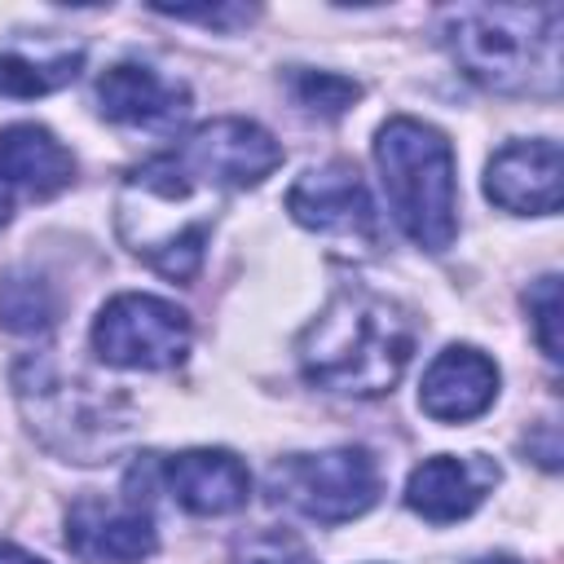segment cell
Wrapping results in <instances>:
<instances>
[{"label":"cell","mask_w":564,"mask_h":564,"mask_svg":"<svg viewBox=\"0 0 564 564\" xmlns=\"http://www.w3.org/2000/svg\"><path fill=\"white\" fill-rule=\"evenodd\" d=\"M419 326L410 308L370 286H339L300 330V375L339 397H383L414 357Z\"/></svg>","instance_id":"cell-1"},{"label":"cell","mask_w":564,"mask_h":564,"mask_svg":"<svg viewBox=\"0 0 564 564\" xmlns=\"http://www.w3.org/2000/svg\"><path fill=\"white\" fill-rule=\"evenodd\" d=\"M560 4H454L441 13V40L458 70L507 97L560 93Z\"/></svg>","instance_id":"cell-2"},{"label":"cell","mask_w":564,"mask_h":564,"mask_svg":"<svg viewBox=\"0 0 564 564\" xmlns=\"http://www.w3.org/2000/svg\"><path fill=\"white\" fill-rule=\"evenodd\" d=\"M375 167L388 212L401 234L423 251H445L458 238V167L441 128L392 115L375 132Z\"/></svg>","instance_id":"cell-3"},{"label":"cell","mask_w":564,"mask_h":564,"mask_svg":"<svg viewBox=\"0 0 564 564\" xmlns=\"http://www.w3.org/2000/svg\"><path fill=\"white\" fill-rule=\"evenodd\" d=\"M13 383L31 436H40L70 463H97L132 436V414L123 397H110L79 375H62L44 357H26Z\"/></svg>","instance_id":"cell-4"},{"label":"cell","mask_w":564,"mask_h":564,"mask_svg":"<svg viewBox=\"0 0 564 564\" xmlns=\"http://www.w3.org/2000/svg\"><path fill=\"white\" fill-rule=\"evenodd\" d=\"M203 189L167 159H150L128 172L119 194V234L132 256H141L150 269H159L172 282H185L198 273L212 216H189L176 207H189Z\"/></svg>","instance_id":"cell-5"},{"label":"cell","mask_w":564,"mask_h":564,"mask_svg":"<svg viewBox=\"0 0 564 564\" xmlns=\"http://www.w3.org/2000/svg\"><path fill=\"white\" fill-rule=\"evenodd\" d=\"M269 494L317 524H344L375 507L379 467L366 449L339 445L317 454H286L269 467Z\"/></svg>","instance_id":"cell-6"},{"label":"cell","mask_w":564,"mask_h":564,"mask_svg":"<svg viewBox=\"0 0 564 564\" xmlns=\"http://www.w3.org/2000/svg\"><path fill=\"white\" fill-rule=\"evenodd\" d=\"M93 352L115 370H172L189 352V317L163 295L123 291L93 317Z\"/></svg>","instance_id":"cell-7"},{"label":"cell","mask_w":564,"mask_h":564,"mask_svg":"<svg viewBox=\"0 0 564 564\" xmlns=\"http://www.w3.org/2000/svg\"><path fill=\"white\" fill-rule=\"evenodd\" d=\"M198 189H256L282 167V145L256 119H207L167 154Z\"/></svg>","instance_id":"cell-8"},{"label":"cell","mask_w":564,"mask_h":564,"mask_svg":"<svg viewBox=\"0 0 564 564\" xmlns=\"http://www.w3.org/2000/svg\"><path fill=\"white\" fill-rule=\"evenodd\" d=\"M286 212L295 225L344 238V242H375L379 238V212L370 203V189L352 163H322L308 167L286 189Z\"/></svg>","instance_id":"cell-9"},{"label":"cell","mask_w":564,"mask_h":564,"mask_svg":"<svg viewBox=\"0 0 564 564\" xmlns=\"http://www.w3.org/2000/svg\"><path fill=\"white\" fill-rule=\"evenodd\" d=\"M66 546L84 564H141L154 555V516L137 494L123 498H79L66 511Z\"/></svg>","instance_id":"cell-10"},{"label":"cell","mask_w":564,"mask_h":564,"mask_svg":"<svg viewBox=\"0 0 564 564\" xmlns=\"http://www.w3.org/2000/svg\"><path fill=\"white\" fill-rule=\"evenodd\" d=\"M485 198L511 216H551L564 203V154L551 137L507 141L485 163Z\"/></svg>","instance_id":"cell-11"},{"label":"cell","mask_w":564,"mask_h":564,"mask_svg":"<svg viewBox=\"0 0 564 564\" xmlns=\"http://www.w3.org/2000/svg\"><path fill=\"white\" fill-rule=\"evenodd\" d=\"M498 366L476 344H449L441 348L419 383V410L436 423H471L498 401Z\"/></svg>","instance_id":"cell-12"},{"label":"cell","mask_w":564,"mask_h":564,"mask_svg":"<svg viewBox=\"0 0 564 564\" xmlns=\"http://www.w3.org/2000/svg\"><path fill=\"white\" fill-rule=\"evenodd\" d=\"M498 485V463L485 454H432L405 480V507L427 524L467 520Z\"/></svg>","instance_id":"cell-13"},{"label":"cell","mask_w":564,"mask_h":564,"mask_svg":"<svg viewBox=\"0 0 564 564\" xmlns=\"http://www.w3.org/2000/svg\"><path fill=\"white\" fill-rule=\"evenodd\" d=\"M163 485L189 516H229L251 498V471L229 449H185L167 458Z\"/></svg>","instance_id":"cell-14"},{"label":"cell","mask_w":564,"mask_h":564,"mask_svg":"<svg viewBox=\"0 0 564 564\" xmlns=\"http://www.w3.org/2000/svg\"><path fill=\"white\" fill-rule=\"evenodd\" d=\"M97 110L110 123L132 128H172L189 110V93L176 79H163L154 66L119 62L97 79Z\"/></svg>","instance_id":"cell-15"},{"label":"cell","mask_w":564,"mask_h":564,"mask_svg":"<svg viewBox=\"0 0 564 564\" xmlns=\"http://www.w3.org/2000/svg\"><path fill=\"white\" fill-rule=\"evenodd\" d=\"M0 172L13 189H26L35 198H48L75 181L70 150L40 123H9L0 132Z\"/></svg>","instance_id":"cell-16"},{"label":"cell","mask_w":564,"mask_h":564,"mask_svg":"<svg viewBox=\"0 0 564 564\" xmlns=\"http://www.w3.org/2000/svg\"><path fill=\"white\" fill-rule=\"evenodd\" d=\"M84 53H53V57H26V53H0V88L13 97H40L75 79Z\"/></svg>","instance_id":"cell-17"},{"label":"cell","mask_w":564,"mask_h":564,"mask_svg":"<svg viewBox=\"0 0 564 564\" xmlns=\"http://www.w3.org/2000/svg\"><path fill=\"white\" fill-rule=\"evenodd\" d=\"M291 93H295V101H300L308 115L335 119V115H344V110L361 97V84L348 79V75H335V70L295 66V70H291Z\"/></svg>","instance_id":"cell-18"},{"label":"cell","mask_w":564,"mask_h":564,"mask_svg":"<svg viewBox=\"0 0 564 564\" xmlns=\"http://www.w3.org/2000/svg\"><path fill=\"white\" fill-rule=\"evenodd\" d=\"M0 322L9 330H48L53 326V295L40 278H4L0 282Z\"/></svg>","instance_id":"cell-19"},{"label":"cell","mask_w":564,"mask_h":564,"mask_svg":"<svg viewBox=\"0 0 564 564\" xmlns=\"http://www.w3.org/2000/svg\"><path fill=\"white\" fill-rule=\"evenodd\" d=\"M234 564H313V551L304 546L300 533L260 524L234 538Z\"/></svg>","instance_id":"cell-20"},{"label":"cell","mask_w":564,"mask_h":564,"mask_svg":"<svg viewBox=\"0 0 564 564\" xmlns=\"http://www.w3.org/2000/svg\"><path fill=\"white\" fill-rule=\"evenodd\" d=\"M524 308L533 322V335L551 361H560V278L546 273L524 291Z\"/></svg>","instance_id":"cell-21"},{"label":"cell","mask_w":564,"mask_h":564,"mask_svg":"<svg viewBox=\"0 0 564 564\" xmlns=\"http://www.w3.org/2000/svg\"><path fill=\"white\" fill-rule=\"evenodd\" d=\"M154 13L176 18V22H203V26H220V31L247 26V22L256 18V9H251V4H154Z\"/></svg>","instance_id":"cell-22"},{"label":"cell","mask_w":564,"mask_h":564,"mask_svg":"<svg viewBox=\"0 0 564 564\" xmlns=\"http://www.w3.org/2000/svg\"><path fill=\"white\" fill-rule=\"evenodd\" d=\"M0 564H44V560L22 551V546H13V542H0Z\"/></svg>","instance_id":"cell-23"},{"label":"cell","mask_w":564,"mask_h":564,"mask_svg":"<svg viewBox=\"0 0 564 564\" xmlns=\"http://www.w3.org/2000/svg\"><path fill=\"white\" fill-rule=\"evenodd\" d=\"M9 216H13V185H9V176L0 172V225H9Z\"/></svg>","instance_id":"cell-24"},{"label":"cell","mask_w":564,"mask_h":564,"mask_svg":"<svg viewBox=\"0 0 564 564\" xmlns=\"http://www.w3.org/2000/svg\"><path fill=\"white\" fill-rule=\"evenodd\" d=\"M476 564H520L516 555H489V560H476Z\"/></svg>","instance_id":"cell-25"}]
</instances>
